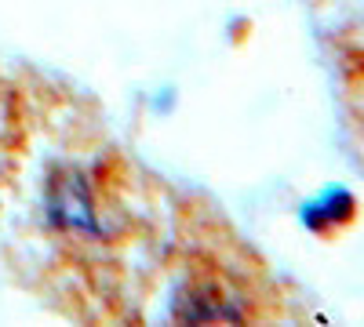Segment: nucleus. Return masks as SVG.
<instances>
[{
    "label": "nucleus",
    "instance_id": "f257e3e1",
    "mask_svg": "<svg viewBox=\"0 0 364 327\" xmlns=\"http://www.w3.org/2000/svg\"><path fill=\"white\" fill-rule=\"evenodd\" d=\"M55 215L63 226L70 229H91L95 226V215H91V200L84 193V186L70 174L66 182H58V193H55Z\"/></svg>",
    "mask_w": 364,
    "mask_h": 327
}]
</instances>
